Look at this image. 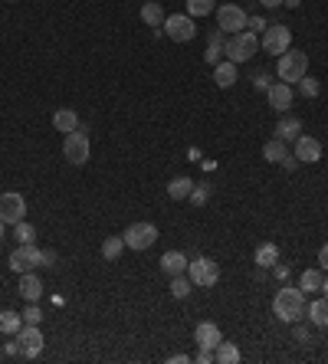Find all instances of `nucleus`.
I'll return each mask as SVG.
<instances>
[{
	"mask_svg": "<svg viewBox=\"0 0 328 364\" xmlns=\"http://www.w3.org/2000/svg\"><path fill=\"white\" fill-rule=\"evenodd\" d=\"M292 46V33L286 23H272V27L262 30V37H260V49H266L269 56H282L286 49Z\"/></svg>",
	"mask_w": 328,
	"mask_h": 364,
	"instance_id": "obj_4",
	"label": "nucleus"
},
{
	"mask_svg": "<svg viewBox=\"0 0 328 364\" xmlns=\"http://www.w3.org/2000/svg\"><path fill=\"white\" fill-rule=\"evenodd\" d=\"M322 296L328 299V276H325V282H322Z\"/></svg>",
	"mask_w": 328,
	"mask_h": 364,
	"instance_id": "obj_47",
	"label": "nucleus"
},
{
	"mask_svg": "<svg viewBox=\"0 0 328 364\" xmlns=\"http://www.w3.org/2000/svg\"><path fill=\"white\" fill-rule=\"evenodd\" d=\"M296 338H299V341H309V332H305V328H299V322H296Z\"/></svg>",
	"mask_w": 328,
	"mask_h": 364,
	"instance_id": "obj_44",
	"label": "nucleus"
},
{
	"mask_svg": "<svg viewBox=\"0 0 328 364\" xmlns=\"http://www.w3.org/2000/svg\"><path fill=\"white\" fill-rule=\"evenodd\" d=\"M260 4H262V7H269V10L272 7H282V0H260Z\"/></svg>",
	"mask_w": 328,
	"mask_h": 364,
	"instance_id": "obj_45",
	"label": "nucleus"
},
{
	"mask_svg": "<svg viewBox=\"0 0 328 364\" xmlns=\"http://www.w3.org/2000/svg\"><path fill=\"white\" fill-rule=\"evenodd\" d=\"M305 292L299 286H282L276 296H272V315L286 322V325H296L302 315H305Z\"/></svg>",
	"mask_w": 328,
	"mask_h": 364,
	"instance_id": "obj_1",
	"label": "nucleus"
},
{
	"mask_svg": "<svg viewBox=\"0 0 328 364\" xmlns=\"http://www.w3.org/2000/svg\"><path fill=\"white\" fill-rule=\"evenodd\" d=\"M4 230H7V223H4V220H0V240H4Z\"/></svg>",
	"mask_w": 328,
	"mask_h": 364,
	"instance_id": "obj_48",
	"label": "nucleus"
},
{
	"mask_svg": "<svg viewBox=\"0 0 328 364\" xmlns=\"http://www.w3.org/2000/svg\"><path fill=\"white\" fill-rule=\"evenodd\" d=\"M282 168H289L292 171V168H296V154H286V158H282Z\"/></svg>",
	"mask_w": 328,
	"mask_h": 364,
	"instance_id": "obj_43",
	"label": "nucleus"
},
{
	"mask_svg": "<svg viewBox=\"0 0 328 364\" xmlns=\"http://www.w3.org/2000/svg\"><path fill=\"white\" fill-rule=\"evenodd\" d=\"M296 161H302V164L322 161V142L319 138H312V134H299V138H296Z\"/></svg>",
	"mask_w": 328,
	"mask_h": 364,
	"instance_id": "obj_13",
	"label": "nucleus"
},
{
	"mask_svg": "<svg viewBox=\"0 0 328 364\" xmlns=\"http://www.w3.org/2000/svg\"><path fill=\"white\" fill-rule=\"evenodd\" d=\"M190 286H194V282L188 279V272H184V276H174V279H171V296H174V299H188L190 296Z\"/></svg>",
	"mask_w": 328,
	"mask_h": 364,
	"instance_id": "obj_32",
	"label": "nucleus"
},
{
	"mask_svg": "<svg viewBox=\"0 0 328 364\" xmlns=\"http://www.w3.org/2000/svg\"><path fill=\"white\" fill-rule=\"evenodd\" d=\"M164 33H168V39H174V43H190V39L197 37L194 17H188V13H171V17H164Z\"/></svg>",
	"mask_w": 328,
	"mask_h": 364,
	"instance_id": "obj_10",
	"label": "nucleus"
},
{
	"mask_svg": "<svg viewBox=\"0 0 328 364\" xmlns=\"http://www.w3.org/2000/svg\"><path fill=\"white\" fill-rule=\"evenodd\" d=\"M322 282H325V279H322V269H305L299 276V289L305 296H309V292H322Z\"/></svg>",
	"mask_w": 328,
	"mask_h": 364,
	"instance_id": "obj_25",
	"label": "nucleus"
},
{
	"mask_svg": "<svg viewBox=\"0 0 328 364\" xmlns=\"http://www.w3.org/2000/svg\"><path fill=\"white\" fill-rule=\"evenodd\" d=\"M207 197H210V187H207V184H194V191H190V203H194V207H204Z\"/></svg>",
	"mask_w": 328,
	"mask_h": 364,
	"instance_id": "obj_36",
	"label": "nucleus"
},
{
	"mask_svg": "<svg viewBox=\"0 0 328 364\" xmlns=\"http://www.w3.org/2000/svg\"><path fill=\"white\" fill-rule=\"evenodd\" d=\"M0 220L7 223V227L27 220V201H23V194H17V191L0 194Z\"/></svg>",
	"mask_w": 328,
	"mask_h": 364,
	"instance_id": "obj_11",
	"label": "nucleus"
},
{
	"mask_svg": "<svg viewBox=\"0 0 328 364\" xmlns=\"http://www.w3.org/2000/svg\"><path fill=\"white\" fill-rule=\"evenodd\" d=\"M53 128L63 134L75 132V128H79V115H75L73 108H59V112H53Z\"/></svg>",
	"mask_w": 328,
	"mask_h": 364,
	"instance_id": "obj_20",
	"label": "nucleus"
},
{
	"mask_svg": "<svg viewBox=\"0 0 328 364\" xmlns=\"http://www.w3.org/2000/svg\"><path fill=\"white\" fill-rule=\"evenodd\" d=\"M20 315H23V325H40V318H43V312L37 308V302H27V308H23Z\"/></svg>",
	"mask_w": 328,
	"mask_h": 364,
	"instance_id": "obj_35",
	"label": "nucleus"
},
{
	"mask_svg": "<svg viewBox=\"0 0 328 364\" xmlns=\"http://www.w3.org/2000/svg\"><path fill=\"white\" fill-rule=\"evenodd\" d=\"M89 151H92V148H89V134L79 132V128L63 138V158L69 164H75V168H83V164L89 161Z\"/></svg>",
	"mask_w": 328,
	"mask_h": 364,
	"instance_id": "obj_6",
	"label": "nucleus"
},
{
	"mask_svg": "<svg viewBox=\"0 0 328 364\" xmlns=\"http://www.w3.org/2000/svg\"><path fill=\"white\" fill-rule=\"evenodd\" d=\"M217 27L220 33H243V27H250V13L243 7H236V4H224V7H217Z\"/></svg>",
	"mask_w": 328,
	"mask_h": 364,
	"instance_id": "obj_5",
	"label": "nucleus"
},
{
	"mask_svg": "<svg viewBox=\"0 0 328 364\" xmlns=\"http://www.w3.org/2000/svg\"><path fill=\"white\" fill-rule=\"evenodd\" d=\"M282 4H286V7H292V10H296V7H299V4H302V0H282Z\"/></svg>",
	"mask_w": 328,
	"mask_h": 364,
	"instance_id": "obj_46",
	"label": "nucleus"
},
{
	"mask_svg": "<svg viewBox=\"0 0 328 364\" xmlns=\"http://www.w3.org/2000/svg\"><path fill=\"white\" fill-rule=\"evenodd\" d=\"M141 20H145L148 27H164V10H161L158 0H148V4L141 7Z\"/></svg>",
	"mask_w": 328,
	"mask_h": 364,
	"instance_id": "obj_27",
	"label": "nucleus"
},
{
	"mask_svg": "<svg viewBox=\"0 0 328 364\" xmlns=\"http://www.w3.org/2000/svg\"><path fill=\"white\" fill-rule=\"evenodd\" d=\"M20 296L27 299V302H37L43 296V282L33 272H20Z\"/></svg>",
	"mask_w": 328,
	"mask_h": 364,
	"instance_id": "obj_19",
	"label": "nucleus"
},
{
	"mask_svg": "<svg viewBox=\"0 0 328 364\" xmlns=\"http://www.w3.org/2000/svg\"><path fill=\"white\" fill-rule=\"evenodd\" d=\"M56 263V253H49V249H43V266H53Z\"/></svg>",
	"mask_w": 328,
	"mask_h": 364,
	"instance_id": "obj_42",
	"label": "nucleus"
},
{
	"mask_svg": "<svg viewBox=\"0 0 328 364\" xmlns=\"http://www.w3.org/2000/svg\"><path fill=\"white\" fill-rule=\"evenodd\" d=\"M220 56H224V37H220V33H210V37H207L204 59L210 63V66H217V63H220Z\"/></svg>",
	"mask_w": 328,
	"mask_h": 364,
	"instance_id": "obj_28",
	"label": "nucleus"
},
{
	"mask_svg": "<svg viewBox=\"0 0 328 364\" xmlns=\"http://www.w3.org/2000/svg\"><path fill=\"white\" fill-rule=\"evenodd\" d=\"M188 263L190 259L184 256V253H181V249H168V253H164V256H161V272H164V276H184V272H188Z\"/></svg>",
	"mask_w": 328,
	"mask_h": 364,
	"instance_id": "obj_15",
	"label": "nucleus"
},
{
	"mask_svg": "<svg viewBox=\"0 0 328 364\" xmlns=\"http://www.w3.org/2000/svg\"><path fill=\"white\" fill-rule=\"evenodd\" d=\"M224 53L230 63H250V59L260 53V37H256L253 30H243V33H230V39L224 43Z\"/></svg>",
	"mask_w": 328,
	"mask_h": 364,
	"instance_id": "obj_2",
	"label": "nucleus"
},
{
	"mask_svg": "<svg viewBox=\"0 0 328 364\" xmlns=\"http://www.w3.org/2000/svg\"><path fill=\"white\" fill-rule=\"evenodd\" d=\"M4 355H7V358H23V351H20V345H17V338H13V341H7Z\"/></svg>",
	"mask_w": 328,
	"mask_h": 364,
	"instance_id": "obj_38",
	"label": "nucleus"
},
{
	"mask_svg": "<svg viewBox=\"0 0 328 364\" xmlns=\"http://www.w3.org/2000/svg\"><path fill=\"white\" fill-rule=\"evenodd\" d=\"M302 134V122L296 115H282L279 118V125H276V138H279V142H296V138H299Z\"/></svg>",
	"mask_w": 328,
	"mask_h": 364,
	"instance_id": "obj_17",
	"label": "nucleus"
},
{
	"mask_svg": "<svg viewBox=\"0 0 328 364\" xmlns=\"http://www.w3.org/2000/svg\"><path fill=\"white\" fill-rule=\"evenodd\" d=\"M37 266H43V249H37L33 243H20L10 253V269L13 272H33Z\"/></svg>",
	"mask_w": 328,
	"mask_h": 364,
	"instance_id": "obj_9",
	"label": "nucleus"
},
{
	"mask_svg": "<svg viewBox=\"0 0 328 364\" xmlns=\"http://www.w3.org/2000/svg\"><path fill=\"white\" fill-rule=\"evenodd\" d=\"M276 263H279V246H276V243H260V246H256V266L272 269Z\"/></svg>",
	"mask_w": 328,
	"mask_h": 364,
	"instance_id": "obj_21",
	"label": "nucleus"
},
{
	"mask_svg": "<svg viewBox=\"0 0 328 364\" xmlns=\"http://www.w3.org/2000/svg\"><path fill=\"white\" fill-rule=\"evenodd\" d=\"M13 338H17L23 358H37L43 351V332H40V325H23Z\"/></svg>",
	"mask_w": 328,
	"mask_h": 364,
	"instance_id": "obj_12",
	"label": "nucleus"
},
{
	"mask_svg": "<svg viewBox=\"0 0 328 364\" xmlns=\"http://www.w3.org/2000/svg\"><path fill=\"white\" fill-rule=\"evenodd\" d=\"M309 73V56L302 53V49H286L279 56V66H276V76H279V82H289V86H296L302 76Z\"/></svg>",
	"mask_w": 328,
	"mask_h": 364,
	"instance_id": "obj_3",
	"label": "nucleus"
},
{
	"mask_svg": "<svg viewBox=\"0 0 328 364\" xmlns=\"http://www.w3.org/2000/svg\"><path fill=\"white\" fill-rule=\"evenodd\" d=\"M217 0H188V17H207V13H214Z\"/></svg>",
	"mask_w": 328,
	"mask_h": 364,
	"instance_id": "obj_31",
	"label": "nucleus"
},
{
	"mask_svg": "<svg viewBox=\"0 0 328 364\" xmlns=\"http://www.w3.org/2000/svg\"><path fill=\"white\" fill-rule=\"evenodd\" d=\"M214 82L220 89H230L236 82V63H230V59H226V63H217L214 66Z\"/></svg>",
	"mask_w": 328,
	"mask_h": 364,
	"instance_id": "obj_22",
	"label": "nucleus"
},
{
	"mask_svg": "<svg viewBox=\"0 0 328 364\" xmlns=\"http://www.w3.org/2000/svg\"><path fill=\"white\" fill-rule=\"evenodd\" d=\"M194 361H197V364H214L217 358H214V351H207V348H200V351L194 355Z\"/></svg>",
	"mask_w": 328,
	"mask_h": 364,
	"instance_id": "obj_37",
	"label": "nucleus"
},
{
	"mask_svg": "<svg viewBox=\"0 0 328 364\" xmlns=\"http://www.w3.org/2000/svg\"><path fill=\"white\" fill-rule=\"evenodd\" d=\"M122 249H125V240H122V237H105V243H102V256L109 259V263H115V259L122 256Z\"/></svg>",
	"mask_w": 328,
	"mask_h": 364,
	"instance_id": "obj_30",
	"label": "nucleus"
},
{
	"mask_svg": "<svg viewBox=\"0 0 328 364\" xmlns=\"http://www.w3.org/2000/svg\"><path fill=\"white\" fill-rule=\"evenodd\" d=\"M266 96H269V108L276 112H289L292 106V86L289 82H276V86L266 89Z\"/></svg>",
	"mask_w": 328,
	"mask_h": 364,
	"instance_id": "obj_16",
	"label": "nucleus"
},
{
	"mask_svg": "<svg viewBox=\"0 0 328 364\" xmlns=\"http://www.w3.org/2000/svg\"><path fill=\"white\" fill-rule=\"evenodd\" d=\"M13 237H17V243H33L37 240V230H33V223L20 220V223H13Z\"/></svg>",
	"mask_w": 328,
	"mask_h": 364,
	"instance_id": "obj_33",
	"label": "nucleus"
},
{
	"mask_svg": "<svg viewBox=\"0 0 328 364\" xmlns=\"http://www.w3.org/2000/svg\"><path fill=\"white\" fill-rule=\"evenodd\" d=\"M7 4H17V0H7Z\"/></svg>",
	"mask_w": 328,
	"mask_h": 364,
	"instance_id": "obj_49",
	"label": "nucleus"
},
{
	"mask_svg": "<svg viewBox=\"0 0 328 364\" xmlns=\"http://www.w3.org/2000/svg\"><path fill=\"white\" fill-rule=\"evenodd\" d=\"M188 276H190L194 286L210 289V286H217V279H220V266H217V259H207V256L190 259V263H188Z\"/></svg>",
	"mask_w": 328,
	"mask_h": 364,
	"instance_id": "obj_8",
	"label": "nucleus"
},
{
	"mask_svg": "<svg viewBox=\"0 0 328 364\" xmlns=\"http://www.w3.org/2000/svg\"><path fill=\"white\" fill-rule=\"evenodd\" d=\"M190 361V355H171L168 358V364H188Z\"/></svg>",
	"mask_w": 328,
	"mask_h": 364,
	"instance_id": "obj_41",
	"label": "nucleus"
},
{
	"mask_svg": "<svg viewBox=\"0 0 328 364\" xmlns=\"http://www.w3.org/2000/svg\"><path fill=\"white\" fill-rule=\"evenodd\" d=\"M20 328H23V315L4 308V312H0V335H17Z\"/></svg>",
	"mask_w": 328,
	"mask_h": 364,
	"instance_id": "obj_23",
	"label": "nucleus"
},
{
	"mask_svg": "<svg viewBox=\"0 0 328 364\" xmlns=\"http://www.w3.org/2000/svg\"><path fill=\"white\" fill-rule=\"evenodd\" d=\"M214 358H217V364H236L240 361V348L230 345V341H220L217 351H214Z\"/></svg>",
	"mask_w": 328,
	"mask_h": 364,
	"instance_id": "obj_29",
	"label": "nucleus"
},
{
	"mask_svg": "<svg viewBox=\"0 0 328 364\" xmlns=\"http://www.w3.org/2000/svg\"><path fill=\"white\" fill-rule=\"evenodd\" d=\"M305 315H309V322L315 328H328V299H315V302H309L305 306Z\"/></svg>",
	"mask_w": 328,
	"mask_h": 364,
	"instance_id": "obj_18",
	"label": "nucleus"
},
{
	"mask_svg": "<svg viewBox=\"0 0 328 364\" xmlns=\"http://www.w3.org/2000/svg\"><path fill=\"white\" fill-rule=\"evenodd\" d=\"M250 30H253V33H260V30H266V20L253 17V20H250Z\"/></svg>",
	"mask_w": 328,
	"mask_h": 364,
	"instance_id": "obj_40",
	"label": "nucleus"
},
{
	"mask_svg": "<svg viewBox=\"0 0 328 364\" xmlns=\"http://www.w3.org/2000/svg\"><path fill=\"white\" fill-rule=\"evenodd\" d=\"M286 142H279V138H269V142L262 144V158L269 164H282V158H286Z\"/></svg>",
	"mask_w": 328,
	"mask_h": 364,
	"instance_id": "obj_26",
	"label": "nucleus"
},
{
	"mask_svg": "<svg viewBox=\"0 0 328 364\" xmlns=\"http://www.w3.org/2000/svg\"><path fill=\"white\" fill-rule=\"evenodd\" d=\"M296 86H299V92H302L305 99H315V96H319V82H315V79H309V76H302Z\"/></svg>",
	"mask_w": 328,
	"mask_h": 364,
	"instance_id": "obj_34",
	"label": "nucleus"
},
{
	"mask_svg": "<svg viewBox=\"0 0 328 364\" xmlns=\"http://www.w3.org/2000/svg\"><path fill=\"white\" fill-rule=\"evenodd\" d=\"M122 240H125V249H151L154 240H158V227L148 223V220L131 223L128 230L122 233Z\"/></svg>",
	"mask_w": 328,
	"mask_h": 364,
	"instance_id": "obj_7",
	"label": "nucleus"
},
{
	"mask_svg": "<svg viewBox=\"0 0 328 364\" xmlns=\"http://www.w3.org/2000/svg\"><path fill=\"white\" fill-rule=\"evenodd\" d=\"M319 263H322V269H328V243H322V249H319Z\"/></svg>",
	"mask_w": 328,
	"mask_h": 364,
	"instance_id": "obj_39",
	"label": "nucleus"
},
{
	"mask_svg": "<svg viewBox=\"0 0 328 364\" xmlns=\"http://www.w3.org/2000/svg\"><path fill=\"white\" fill-rule=\"evenodd\" d=\"M194 341H197V348L217 351V345L224 341V335H220L217 322H197V328H194Z\"/></svg>",
	"mask_w": 328,
	"mask_h": 364,
	"instance_id": "obj_14",
	"label": "nucleus"
},
{
	"mask_svg": "<svg viewBox=\"0 0 328 364\" xmlns=\"http://www.w3.org/2000/svg\"><path fill=\"white\" fill-rule=\"evenodd\" d=\"M190 191H194V181H190V177H174V181L168 184V197H171V201H188Z\"/></svg>",
	"mask_w": 328,
	"mask_h": 364,
	"instance_id": "obj_24",
	"label": "nucleus"
}]
</instances>
